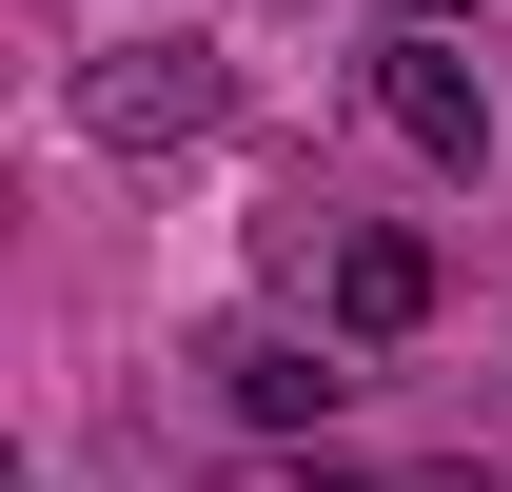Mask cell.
<instances>
[{
  "label": "cell",
  "mask_w": 512,
  "mask_h": 492,
  "mask_svg": "<svg viewBox=\"0 0 512 492\" xmlns=\"http://www.w3.org/2000/svg\"><path fill=\"white\" fill-rule=\"evenodd\" d=\"M79 119L119 138V158H138V138H197V119H217V60H197V40H119V60L79 79Z\"/></svg>",
  "instance_id": "1"
},
{
  "label": "cell",
  "mask_w": 512,
  "mask_h": 492,
  "mask_svg": "<svg viewBox=\"0 0 512 492\" xmlns=\"http://www.w3.org/2000/svg\"><path fill=\"white\" fill-rule=\"evenodd\" d=\"M414 315H434V237L355 217V237H335V335H414Z\"/></svg>",
  "instance_id": "3"
},
{
  "label": "cell",
  "mask_w": 512,
  "mask_h": 492,
  "mask_svg": "<svg viewBox=\"0 0 512 492\" xmlns=\"http://www.w3.org/2000/svg\"><path fill=\"white\" fill-rule=\"evenodd\" d=\"M394 20H434V0H394Z\"/></svg>",
  "instance_id": "5"
},
{
  "label": "cell",
  "mask_w": 512,
  "mask_h": 492,
  "mask_svg": "<svg viewBox=\"0 0 512 492\" xmlns=\"http://www.w3.org/2000/svg\"><path fill=\"white\" fill-rule=\"evenodd\" d=\"M237 414H256V433H316V414H335V355H296V335H237Z\"/></svg>",
  "instance_id": "4"
},
{
  "label": "cell",
  "mask_w": 512,
  "mask_h": 492,
  "mask_svg": "<svg viewBox=\"0 0 512 492\" xmlns=\"http://www.w3.org/2000/svg\"><path fill=\"white\" fill-rule=\"evenodd\" d=\"M375 119L414 138V158H493V79L453 60V40H394V60H375Z\"/></svg>",
  "instance_id": "2"
}]
</instances>
